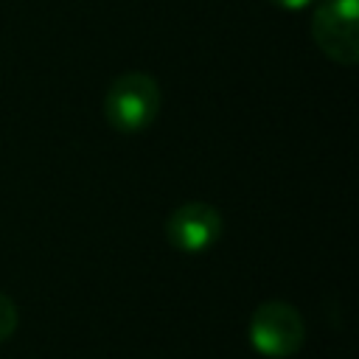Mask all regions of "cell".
<instances>
[{
    "label": "cell",
    "mask_w": 359,
    "mask_h": 359,
    "mask_svg": "<svg viewBox=\"0 0 359 359\" xmlns=\"http://www.w3.org/2000/svg\"><path fill=\"white\" fill-rule=\"evenodd\" d=\"M160 112V84L149 73H123L118 76L104 98L107 123L123 135L143 132L154 123Z\"/></svg>",
    "instance_id": "6da1fadb"
},
{
    "label": "cell",
    "mask_w": 359,
    "mask_h": 359,
    "mask_svg": "<svg viewBox=\"0 0 359 359\" xmlns=\"http://www.w3.org/2000/svg\"><path fill=\"white\" fill-rule=\"evenodd\" d=\"M250 345L266 356V359H286L294 356L303 348L306 339V325L300 311L286 303V300H266L261 303L252 317H250V328H247Z\"/></svg>",
    "instance_id": "7a4b0ae2"
},
{
    "label": "cell",
    "mask_w": 359,
    "mask_h": 359,
    "mask_svg": "<svg viewBox=\"0 0 359 359\" xmlns=\"http://www.w3.org/2000/svg\"><path fill=\"white\" fill-rule=\"evenodd\" d=\"M356 22H359L356 0H323L311 17V36L331 62L356 65L359 59Z\"/></svg>",
    "instance_id": "3957f363"
},
{
    "label": "cell",
    "mask_w": 359,
    "mask_h": 359,
    "mask_svg": "<svg viewBox=\"0 0 359 359\" xmlns=\"http://www.w3.org/2000/svg\"><path fill=\"white\" fill-rule=\"evenodd\" d=\"M222 236V213L210 202H185L171 210L165 222V238L185 255L210 250Z\"/></svg>",
    "instance_id": "277c9868"
},
{
    "label": "cell",
    "mask_w": 359,
    "mask_h": 359,
    "mask_svg": "<svg viewBox=\"0 0 359 359\" xmlns=\"http://www.w3.org/2000/svg\"><path fill=\"white\" fill-rule=\"evenodd\" d=\"M17 320H20V314H17L14 300H11L8 294H3V292H0V342H6V339L14 334Z\"/></svg>",
    "instance_id": "5b68a950"
},
{
    "label": "cell",
    "mask_w": 359,
    "mask_h": 359,
    "mask_svg": "<svg viewBox=\"0 0 359 359\" xmlns=\"http://www.w3.org/2000/svg\"><path fill=\"white\" fill-rule=\"evenodd\" d=\"M272 6H278V8H286V11H297V8H303V6H309L311 0H269Z\"/></svg>",
    "instance_id": "8992f818"
}]
</instances>
